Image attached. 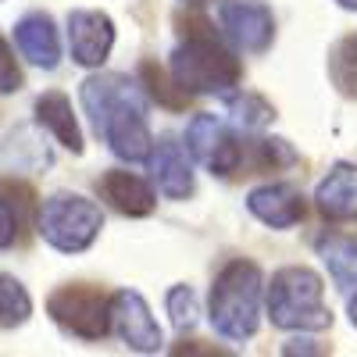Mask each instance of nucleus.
Here are the masks:
<instances>
[{
    "label": "nucleus",
    "mask_w": 357,
    "mask_h": 357,
    "mask_svg": "<svg viewBox=\"0 0 357 357\" xmlns=\"http://www.w3.org/2000/svg\"><path fill=\"white\" fill-rule=\"evenodd\" d=\"M268 314L279 329L318 333L333 325V311L325 307V286L304 264H289L272 275L268 286Z\"/></svg>",
    "instance_id": "obj_4"
},
{
    "label": "nucleus",
    "mask_w": 357,
    "mask_h": 357,
    "mask_svg": "<svg viewBox=\"0 0 357 357\" xmlns=\"http://www.w3.org/2000/svg\"><path fill=\"white\" fill-rule=\"evenodd\" d=\"M15 43H18V50H22L25 61H33L36 68H54L57 61H61L57 29H54L50 15H43V11L25 15V18L15 25Z\"/></svg>",
    "instance_id": "obj_13"
},
{
    "label": "nucleus",
    "mask_w": 357,
    "mask_h": 357,
    "mask_svg": "<svg viewBox=\"0 0 357 357\" xmlns=\"http://www.w3.org/2000/svg\"><path fill=\"white\" fill-rule=\"evenodd\" d=\"M68 43L72 57L82 68H100L107 61V54L114 47V25L104 11H72L68 15Z\"/></svg>",
    "instance_id": "obj_10"
},
{
    "label": "nucleus",
    "mask_w": 357,
    "mask_h": 357,
    "mask_svg": "<svg viewBox=\"0 0 357 357\" xmlns=\"http://www.w3.org/2000/svg\"><path fill=\"white\" fill-rule=\"evenodd\" d=\"M50 318L79 340H104L111 333V296L97 286H61L47 301Z\"/></svg>",
    "instance_id": "obj_6"
},
{
    "label": "nucleus",
    "mask_w": 357,
    "mask_h": 357,
    "mask_svg": "<svg viewBox=\"0 0 357 357\" xmlns=\"http://www.w3.org/2000/svg\"><path fill=\"white\" fill-rule=\"evenodd\" d=\"M340 8H347V11H357V0H336Z\"/></svg>",
    "instance_id": "obj_25"
},
{
    "label": "nucleus",
    "mask_w": 357,
    "mask_h": 357,
    "mask_svg": "<svg viewBox=\"0 0 357 357\" xmlns=\"http://www.w3.org/2000/svg\"><path fill=\"white\" fill-rule=\"evenodd\" d=\"M186 151L204 168H211V175H222V178L240 172L243 165V146L225 132V126L215 114H193V122L186 129Z\"/></svg>",
    "instance_id": "obj_7"
},
{
    "label": "nucleus",
    "mask_w": 357,
    "mask_h": 357,
    "mask_svg": "<svg viewBox=\"0 0 357 357\" xmlns=\"http://www.w3.org/2000/svg\"><path fill=\"white\" fill-rule=\"evenodd\" d=\"M329 75L343 97L357 100V36H347L329 54Z\"/></svg>",
    "instance_id": "obj_18"
},
{
    "label": "nucleus",
    "mask_w": 357,
    "mask_h": 357,
    "mask_svg": "<svg viewBox=\"0 0 357 357\" xmlns=\"http://www.w3.org/2000/svg\"><path fill=\"white\" fill-rule=\"evenodd\" d=\"M15 232H18V218L11 211V204L0 200V250L15 243Z\"/></svg>",
    "instance_id": "obj_24"
},
{
    "label": "nucleus",
    "mask_w": 357,
    "mask_h": 357,
    "mask_svg": "<svg viewBox=\"0 0 357 357\" xmlns=\"http://www.w3.org/2000/svg\"><path fill=\"white\" fill-rule=\"evenodd\" d=\"M229 114H232V122L240 129H247V132L264 129L275 118L272 104H268L264 97H257V93H236V97H229Z\"/></svg>",
    "instance_id": "obj_20"
},
{
    "label": "nucleus",
    "mask_w": 357,
    "mask_h": 357,
    "mask_svg": "<svg viewBox=\"0 0 357 357\" xmlns=\"http://www.w3.org/2000/svg\"><path fill=\"white\" fill-rule=\"evenodd\" d=\"M264 279L254 261H229L211 286V325L225 340H250L261 321Z\"/></svg>",
    "instance_id": "obj_3"
},
{
    "label": "nucleus",
    "mask_w": 357,
    "mask_h": 357,
    "mask_svg": "<svg viewBox=\"0 0 357 357\" xmlns=\"http://www.w3.org/2000/svg\"><path fill=\"white\" fill-rule=\"evenodd\" d=\"M168 314H172V325L178 333H186L197 325V296L190 286H175L168 293Z\"/></svg>",
    "instance_id": "obj_22"
},
{
    "label": "nucleus",
    "mask_w": 357,
    "mask_h": 357,
    "mask_svg": "<svg viewBox=\"0 0 357 357\" xmlns=\"http://www.w3.org/2000/svg\"><path fill=\"white\" fill-rule=\"evenodd\" d=\"M247 207H250V215H257L264 225H272V229H289V225H296L304 218V197L289 183L257 186L247 197Z\"/></svg>",
    "instance_id": "obj_12"
},
{
    "label": "nucleus",
    "mask_w": 357,
    "mask_h": 357,
    "mask_svg": "<svg viewBox=\"0 0 357 357\" xmlns=\"http://www.w3.org/2000/svg\"><path fill=\"white\" fill-rule=\"evenodd\" d=\"M350 321L357 325V296H354V301H350Z\"/></svg>",
    "instance_id": "obj_26"
},
{
    "label": "nucleus",
    "mask_w": 357,
    "mask_h": 357,
    "mask_svg": "<svg viewBox=\"0 0 357 357\" xmlns=\"http://www.w3.org/2000/svg\"><path fill=\"white\" fill-rule=\"evenodd\" d=\"M318 257L343 293L357 289V243L347 236H318Z\"/></svg>",
    "instance_id": "obj_17"
},
{
    "label": "nucleus",
    "mask_w": 357,
    "mask_h": 357,
    "mask_svg": "<svg viewBox=\"0 0 357 357\" xmlns=\"http://www.w3.org/2000/svg\"><path fill=\"white\" fill-rule=\"evenodd\" d=\"M15 89H22V72L15 65V54H11L8 40L0 36V93H15Z\"/></svg>",
    "instance_id": "obj_23"
},
{
    "label": "nucleus",
    "mask_w": 357,
    "mask_h": 357,
    "mask_svg": "<svg viewBox=\"0 0 357 357\" xmlns=\"http://www.w3.org/2000/svg\"><path fill=\"white\" fill-rule=\"evenodd\" d=\"M40 236L61 254H82L100 236L104 215L93 200L79 193H54L40 207Z\"/></svg>",
    "instance_id": "obj_5"
},
{
    "label": "nucleus",
    "mask_w": 357,
    "mask_h": 357,
    "mask_svg": "<svg viewBox=\"0 0 357 357\" xmlns=\"http://www.w3.org/2000/svg\"><path fill=\"white\" fill-rule=\"evenodd\" d=\"M218 22H222V33L229 36V43L247 54L268 50V43L275 36V18L261 0H225L218 8Z\"/></svg>",
    "instance_id": "obj_8"
},
{
    "label": "nucleus",
    "mask_w": 357,
    "mask_h": 357,
    "mask_svg": "<svg viewBox=\"0 0 357 357\" xmlns=\"http://www.w3.org/2000/svg\"><path fill=\"white\" fill-rule=\"evenodd\" d=\"M36 118H40V126H47L57 139L68 146L72 154L82 151V132H79V122H75V114H72V100L65 93H57V89L43 93L36 100Z\"/></svg>",
    "instance_id": "obj_16"
},
{
    "label": "nucleus",
    "mask_w": 357,
    "mask_h": 357,
    "mask_svg": "<svg viewBox=\"0 0 357 357\" xmlns=\"http://www.w3.org/2000/svg\"><path fill=\"white\" fill-rule=\"evenodd\" d=\"M29 314H33V301L25 286L11 275H0V329H15Z\"/></svg>",
    "instance_id": "obj_19"
},
{
    "label": "nucleus",
    "mask_w": 357,
    "mask_h": 357,
    "mask_svg": "<svg viewBox=\"0 0 357 357\" xmlns=\"http://www.w3.org/2000/svg\"><path fill=\"white\" fill-rule=\"evenodd\" d=\"M151 175L154 186L168 197V200H186L193 193V165L186 158V151L175 139H161L151 151Z\"/></svg>",
    "instance_id": "obj_11"
},
{
    "label": "nucleus",
    "mask_w": 357,
    "mask_h": 357,
    "mask_svg": "<svg viewBox=\"0 0 357 357\" xmlns=\"http://www.w3.org/2000/svg\"><path fill=\"white\" fill-rule=\"evenodd\" d=\"M111 333H118V340L139 354H154L165 343L151 307L136 289H118L111 296Z\"/></svg>",
    "instance_id": "obj_9"
},
{
    "label": "nucleus",
    "mask_w": 357,
    "mask_h": 357,
    "mask_svg": "<svg viewBox=\"0 0 357 357\" xmlns=\"http://www.w3.org/2000/svg\"><path fill=\"white\" fill-rule=\"evenodd\" d=\"M183 29V43L172 54V75L186 93H229L240 82V61L222 47L215 29L204 18H190Z\"/></svg>",
    "instance_id": "obj_2"
},
{
    "label": "nucleus",
    "mask_w": 357,
    "mask_h": 357,
    "mask_svg": "<svg viewBox=\"0 0 357 357\" xmlns=\"http://www.w3.org/2000/svg\"><path fill=\"white\" fill-rule=\"evenodd\" d=\"M139 72H143V82H146V93H151L154 100H161L165 107H183V104L190 100V93L175 82V75L168 79V75H165L161 68H154V65H143Z\"/></svg>",
    "instance_id": "obj_21"
},
{
    "label": "nucleus",
    "mask_w": 357,
    "mask_h": 357,
    "mask_svg": "<svg viewBox=\"0 0 357 357\" xmlns=\"http://www.w3.org/2000/svg\"><path fill=\"white\" fill-rule=\"evenodd\" d=\"M183 4H193L197 8V4H207V0H183Z\"/></svg>",
    "instance_id": "obj_27"
},
{
    "label": "nucleus",
    "mask_w": 357,
    "mask_h": 357,
    "mask_svg": "<svg viewBox=\"0 0 357 357\" xmlns=\"http://www.w3.org/2000/svg\"><path fill=\"white\" fill-rule=\"evenodd\" d=\"M97 190H100V197L114 207L118 215H129V218L151 215L154 204H158L154 190L146 186L139 175H132V172H107L97 183Z\"/></svg>",
    "instance_id": "obj_14"
},
{
    "label": "nucleus",
    "mask_w": 357,
    "mask_h": 357,
    "mask_svg": "<svg viewBox=\"0 0 357 357\" xmlns=\"http://www.w3.org/2000/svg\"><path fill=\"white\" fill-rule=\"evenodd\" d=\"M82 107L93 118L97 132H104L114 158L146 161L154 151L146 129V100L143 89L126 75H93L82 82Z\"/></svg>",
    "instance_id": "obj_1"
},
{
    "label": "nucleus",
    "mask_w": 357,
    "mask_h": 357,
    "mask_svg": "<svg viewBox=\"0 0 357 357\" xmlns=\"http://www.w3.org/2000/svg\"><path fill=\"white\" fill-rule=\"evenodd\" d=\"M314 200L321 207V215L329 218H357V165H336L329 175L318 183Z\"/></svg>",
    "instance_id": "obj_15"
}]
</instances>
